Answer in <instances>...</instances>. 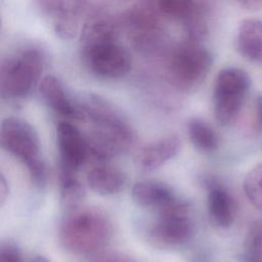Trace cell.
I'll list each match as a JSON object with an SVG mask.
<instances>
[{
    "label": "cell",
    "mask_w": 262,
    "mask_h": 262,
    "mask_svg": "<svg viewBox=\"0 0 262 262\" xmlns=\"http://www.w3.org/2000/svg\"><path fill=\"white\" fill-rule=\"evenodd\" d=\"M78 103L83 119L90 122V129L85 134L90 156L103 160L133 145L134 130L114 104L95 94L84 96Z\"/></svg>",
    "instance_id": "6da1fadb"
},
{
    "label": "cell",
    "mask_w": 262,
    "mask_h": 262,
    "mask_svg": "<svg viewBox=\"0 0 262 262\" xmlns=\"http://www.w3.org/2000/svg\"><path fill=\"white\" fill-rule=\"evenodd\" d=\"M112 231V222L102 210L81 206L67 212L60 225L59 237L69 252L90 255L107 244Z\"/></svg>",
    "instance_id": "7a4b0ae2"
},
{
    "label": "cell",
    "mask_w": 262,
    "mask_h": 262,
    "mask_svg": "<svg viewBox=\"0 0 262 262\" xmlns=\"http://www.w3.org/2000/svg\"><path fill=\"white\" fill-rule=\"evenodd\" d=\"M1 147L20 160L27 167L32 182L42 188L47 181V171L40 156V140L35 128L26 120L9 117L2 121Z\"/></svg>",
    "instance_id": "3957f363"
},
{
    "label": "cell",
    "mask_w": 262,
    "mask_h": 262,
    "mask_svg": "<svg viewBox=\"0 0 262 262\" xmlns=\"http://www.w3.org/2000/svg\"><path fill=\"white\" fill-rule=\"evenodd\" d=\"M155 211L156 216L146 228V237L151 245L175 250L191 241L195 225L189 204L177 198Z\"/></svg>",
    "instance_id": "277c9868"
},
{
    "label": "cell",
    "mask_w": 262,
    "mask_h": 262,
    "mask_svg": "<svg viewBox=\"0 0 262 262\" xmlns=\"http://www.w3.org/2000/svg\"><path fill=\"white\" fill-rule=\"evenodd\" d=\"M44 66V53L34 47L3 60L0 72L1 96L11 100L26 97L39 81Z\"/></svg>",
    "instance_id": "5b68a950"
},
{
    "label": "cell",
    "mask_w": 262,
    "mask_h": 262,
    "mask_svg": "<svg viewBox=\"0 0 262 262\" xmlns=\"http://www.w3.org/2000/svg\"><path fill=\"white\" fill-rule=\"evenodd\" d=\"M251 88V78L243 69H222L213 88V110L217 122L228 126L238 118Z\"/></svg>",
    "instance_id": "8992f818"
},
{
    "label": "cell",
    "mask_w": 262,
    "mask_h": 262,
    "mask_svg": "<svg viewBox=\"0 0 262 262\" xmlns=\"http://www.w3.org/2000/svg\"><path fill=\"white\" fill-rule=\"evenodd\" d=\"M213 63L209 49L191 40L179 46L168 62V76L175 88L191 91L198 88L208 76Z\"/></svg>",
    "instance_id": "52a82bcc"
},
{
    "label": "cell",
    "mask_w": 262,
    "mask_h": 262,
    "mask_svg": "<svg viewBox=\"0 0 262 262\" xmlns=\"http://www.w3.org/2000/svg\"><path fill=\"white\" fill-rule=\"evenodd\" d=\"M81 55L89 71L101 78L124 77L132 66L129 52L117 40L81 46Z\"/></svg>",
    "instance_id": "ba28073f"
},
{
    "label": "cell",
    "mask_w": 262,
    "mask_h": 262,
    "mask_svg": "<svg viewBox=\"0 0 262 262\" xmlns=\"http://www.w3.org/2000/svg\"><path fill=\"white\" fill-rule=\"evenodd\" d=\"M160 11L181 20L191 40L198 41L209 31L212 0H157Z\"/></svg>",
    "instance_id": "9c48e42d"
},
{
    "label": "cell",
    "mask_w": 262,
    "mask_h": 262,
    "mask_svg": "<svg viewBox=\"0 0 262 262\" xmlns=\"http://www.w3.org/2000/svg\"><path fill=\"white\" fill-rule=\"evenodd\" d=\"M41 11L54 20V30L63 39L75 37L79 20L95 8V0H36Z\"/></svg>",
    "instance_id": "30bf717a"
},
{
    "label": "cell",
    "mask_w": 262,
    "mask_h": 262,
    "mask_svg": "<svg viewBox=\"0 0 262 262\" xmlns=\"http://www.w3.org/2000/svg\"><path fill=\"white\" fill-rule=\"evenodd\" d=\"M58 171L78 173L90 156L88 144L80 130L69 122L56 126Z\"/></svg>",
    "instance_id": "8fae6325"
},
{
    "label": "cell",
    "mask_w": 262,
    "mask_h": 262,
    "mask_svg": "<svg viewBox=\"0 0 262 262\" xmlns=\"http://www.w3.org/2000/svg\"><path fill=\"white\" fill-rule=\"evenodd\" d=\"M157 2L141 3L130 9L126 15V23L134 43L142 49H152L163 38ZM161 12V11H160Z\"/></svg>",
    "instance_id": "7c38bea8"
},
{
    "label": "cell",
    "mask_w": 262,
    "mask_h": 262,
    "mask_svg": "<svg viewBox=\"0 0 262 262\" xmlns=\"http://www.w3.org/2000/svg\"><path fill=\"white\" fill-rule=\"evenodd\" d=\"M207 187V208L211 223L221 229L230 227L234 221L236 204L230 191L219 181L208 179Z\"/></svg>",
    "instance_id": "4fadbf2b"
},
{
    "label": "cell",
    "mask_w": 262,
    "mask_h": 262,
    "mask_svg": "<svg viewBox=\"0 0 262 262\" xmlns=\"http://www.w3.org/2000/svg\"><path fill=\"white\" fill-rule=\"evenodd\" d=\"M39 91L44 102L56 114L70 119H83L82 111L78 102L68 95L62 83L54 76L48 75L42 78Z\"/></svg>",
    "instance_id": "5bb4252c"
},
{
    "label": "cell",
    "mask_w": 262,
    "mask_h": 262,
    "mask_svg": "<svg viewBox=\"0 0 262 262\" xmlns=\"http://www.w3.org/2000/svg\"><path fill=\"white\" fill-rule=\"evenodd\" d=\"M180 143L181 141L176 135L162 137L139 148L135 156V162L144 171L156 170L178 152Z\"/></svg>",
    "instance_id": "9a60e30c"
},
{
    "label": "cell",
    "mask_w": 262,
    "mask_h": 262,
    "mask_svg": "<svg viewBox=\"0 0 262 262\" xmlns=\"http://www.w3.org/2000/svg\"><path fill=\"white\" fill-rule=\"evenodd\" d=\"M132 198L140 207L158 210L178 196L167 183L156 179H144L134 183Z\"/></svg>",
    "instance_id": "2e32d148"
},
{
    "label": "cell",
    "mask_w": 262,
    "mask_h": 262,
    "mask_svg": "<svg viewBox=\"0 0 262 262\" xmlns=\"http://www.w3.org/2000/svg\"><path fill=\"white\" fill-rule=\"evenodd\" d=\"M236 49L247 60L262 64V20L244 19L237 29Z\"/></svg>",
    "instance_id": "e0dca14e"
},
{
    "label": "cell",
    "mask_w": 262,
    "mask_h": 262,
    "mask_svg": "<svg viewBox=\"0 0 262 262\" xmlns=\"http://www.w3.org/2000/svg\"><path fill=\"white\" fill-rule=\"evenodd\" d=\"M89 187L98 194L110 195L120 192L126 183V176L119 168L107 164L94 166L87 175Z\"/></svg>",
    "instance_id": "ac0fdd59"
},
{
    "label": "cell",
    "mask_w": 262,
    "mask_h": 262,
    "mask_svg": "<svg viewBox=\"0 0 262 262\" xmlns=\"http://www.w3.org/2000/svg\"><path fill=\"white\" fill-rule=\"evenodd\" d=\"M189 139L196 150L203 154H212L219 147V136L213 127L206 121L193 118L187 123Z\"/></svg>",
    "instance_id": "d6986e66"
},
{
    "label": "cell",
    "mask_w": 262,
    "mask_h": 262,
    "mask_svg": "<svg viewBox=\"0 0 262 262\" xmlns=\"http://www.w3.org/2000/svg\"><path fill=\"white\" fill-rule=\"evenodd\" d=\"M58 180L62 208L68 212L81 207L86 191L77 173L58 171Z\"/></svg>",
    "instance_id": "ffe728a7"
},
{
    "label": "cell",
    "mask_w": 262,
    "mask_h": 262,
    "mask_svg": "<svg viewBox=\"0 0 262 262\" xmlns=\"http://www.w3.org/2000/svg\"><path fill=\"white\" fill-rule=\"evenodd\" d=\"M243 262H262V220L254 222L248 230Z\"/></svg>",
    "instance_id": "44dd1931"
},
{
    "label": "cell",
    "mask_w": 262,
    "mask_h": 262,
    "mask_svg": "<svg viewBox=\"0 0 262 262\" xmlns=\"http://www.w3.org/2000/svg\"><path fill=\"white\" fill-rule=\"evenodd\" d=\"M244 191L249 202L262 212V163L255 166L246 175Z\"/></svg>",
    "instance_id": "7402d4cb"
},
{
    "label": "cell",
    "mask_w": 262,
    "mask_h": 262,
    "mask_svg": "<svg viewBox=\"0 0 262 262\" xmlns=\"http://www.w3.org/2000/svg\"><path fill=\"white\" fill-rule=\"evenodd\" d=\"M0 262H24L18 246L10 241H3L0 245Z\"/></svg>",
    "instance_id": "603a6c76"
},
{
    "label": "cell",
    "mask_w": 262,
    "mask_h": 262,
    "mask_svg": "<svg viewBox=\"0 0 262 262\" xmlns=\"http://www.w3.org/2000/svg\"><path fill=\"white\" fill-rule=\"evenodd\" d=\"M92 262H135V261L125 254L106 253L98 256Z\"/></svg>",
    "instance_id": "cb8c5ba5"
},
{
    "label": "cell",
    "mask_w": 262,
    "mask_h": 262,
    "mask_svg": "<svg viewBox=\"0 0 262 262\" xmlns=\"http://www.w3.org/2000/svg\"><path fill=\"white\" fill-rule=\"evenodd\" d=\"M7 195H8L7 182L4 178V176L1 175V178H0V201H1V205L4 204Z\"/></svg>",
    "instance_id": "d4e9b609"
},
{
    "label": "cell",
    "mask_w": 262,
    "mask_h": 262,
    "mask_svg": "<svg viewBox=\"0 0 262 262\" xmlns=\"http://www.w3.org/2000/svg\"><path fill=\"white\" fill-rule=\"evenodd\" d=\"M256 113L258 120L262 125V93L256 99Z\"/></svg>",
    "instance_id": "484cf974"
},
{
    "label": "cell",
    "mask_w": 262,
    "mask_h": 262,
    "mask_svg": "<svg viewBox=\"0 0 262 262\" xmlns=\"http://www.w3.org/2000/svg\"><path fill=\"white\" fill-rule=\"evenodd\" d=\"M31 262H49V261L45 257H43V256H35L31 260Z\"/></svg>",
    "instance_id": "4316f807"
},
{
    "label": "cell",
    "mask_w": 262,
    "mask_h": 262,
    "mask_svg": "<svg viewBox=\"0 0 262 262\" xmlns=\"http://www.w3.org/2000/svg\"><path fill=\"white\" fill-rule=\"evenodd\" d=\"M239 1H243V2H249L250 0H239Z\"/></svg>",
    "instance_id": "83f0119b"
}]
</instances>
